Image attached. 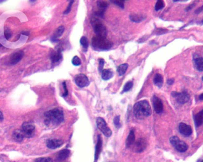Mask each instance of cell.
Instances as JSON below:
<instances>
[{
	"label": "cell",
	"mask_w": 203,
	"mask_h": 162,
	"mask_svg": "<svg viewBox=\"0 0 203 162\" xmlns=\"http://www.w3.org/2000/svg\"><path fill=\"white\" fill-rule=\"evenodd\" d=\"M72 64L75 66H79L81 65L82 61L79 58V57H78L77 56H75L72 59Z\"/></svg>",
	"instance_id": "cell-31"
},
{
	"label": "cell",
	"mask_w": 203,
	"mask_h": 162,
	"mask_svg": "<svg viewBox=\"0 0 203 162\" xmlns=\"http://www.w3.org/2000/svg\"></svg>",
	"instance_id": "cell-48"
},
{
	"label": "cell",
	"mask_w": 203,
	"mask_h": 162,
	"mask_svg": "<svg viewBox=\"0 0 203 162\" xmlns=\"http://www.w3.org/2000/svg\"><path fill=\"white\" fill-rule=\"evenodd\" d=\"M112 1L113 3H114L116 6H119L120 7L122 8L124 7V1L115 0V1Z\"/></svg>",
	"instance_id": "cell-34"
},
{
	"label": "cell",
	"mask_w": 203,
	"mask_h": 162,
	"mask_svg": "<svg viewBox=\"0 0 203 162\" xmlns=\"http://www.w3.org/2000/svg\"><path fill=\"white\" fill-rule=\"evenodd\" d=\"M193 6H194V4H192V5H191V6H189L188 7V8L186 9V11H189V10H191L192 8L194 7Z\"/></svg>",
	"instance_id": "cell-42"
},
{
	"label": "cell",
	"mask_w": 203,
	"mask_h": 162,
	"mask_svg": "<svg viewBox=\"0 0 203 162\" xmlns=\"http://www.w3.org/2000/svg\"><path fill=\"white\" fill-rule=\"evenodd\" d=\"M22 131L26 137L32 138L35 133V126L31 122H24L22 125Z\"/></svg>",
	"instance_id": "cell-8"
},
{
	"label": "cell",
	"mask_w": 203,
	"mask_h": 162,
	"mask_svg": "<svg viewBox=\"0 0 203 162\" xmlns=\"http://www.w3.org/2000/svg\"><path fill=\"white\" fill-rule=\"evenodd\" d=\"M80 44L83 46V51L84 52L87 51L88 46H89V42L87 37L83 36L80 39Z\"/></svg>",
	"instance_id": "cell-28"
},
{
	"label": "cell",
	"mask_w": 203,
	"mask_h": 162,
	"mask_svg": "<svg viewBox=\"0 0 203 162\" xmlns=\"http://www.w3.org/2000/svg\"><path fill=\"white\" fill-rule=\"evenodd\" d=\"M64 30H65V28L63 26H61L59 28H58L55 30L53 37H52L51 40H53V42H56L57 40H58V39L62 35L63 33L64 32Z\"/></svg>",
	"instance_id": "cell-19"
},
{
	"label": "cell",
	"mask_w": 203,
	"mask_h": 162,
	"mask_svg": "<svg viewBox=\"0 0 203 162\" xmlns=\"http://www.w3.org/2000/svg\"><path fill=\"white\" fill-rule=\"evenodd\" d=\"M113 73L110 70H103L102 71V78L104 80H108L112 78Z\"/></svg>",
	"instance_id": "cell-26"
},
{
	"label": "cell",
	"mask_w": 203,
	"mask_h": 162,
	"mask_svg": "<svg viewBox=\"0 0 203 162\" xmlns=\"http://www.w3.org/2000/svg\"><path fill=\"white\" fill-rule=\"evenodd\" d=\"M96 124L99 130L103 133L106 137H109L112 135V131L107 125L104 119L100 117L97 118Z\"/></svg>",
	"instance_id": "cell-6"
},
{
	"label": "cell",
	"mask_w": 203,
	"mask_h": 162,
	"mask_svg": "<svg viewBox=\"0 0 203 162\" xmlns=\"http://www.w3.org/2000/svg\"><path fill=\"white\" fill-rule=\"evenodd\" d=\"M99 71L100 72H101V73H102V71H103V68H104V64H105V61H104V59L100 58V59H99Z\"/></svg>",
	"instance_id": "cell-35"
},
{
	"label": "cell",
	"mask_w": 203,
	"mask_h": 162,
	"mask_svg": "<svg viewBox=\"0 0 203 162\" xmlns=\"http://www.w3.org/2000/svg\"><path fill=\"white\" fill-rule=\"evenodd\" d=\"M165 7V2L163 1H158L156 5H155V10L158 11L162 9H163Z\"/></svg>",
	"instance_id": "cell-30"
},
{
	"label": "cell",
	"mask_w": 203,
	"mask_h": 162,
	"mask_svg": "<svg viewBox=\"0 0 203 162\" xmlns=\"http://www.w3.org/2000/svg\"><path fill=\"white\" fill-rule=\"evenodd\" d=\"M173 83H174V80H173V79H169V80H167V83L169 84V85H172V84H173Z\"/></svg>",
	"instance_id": "cell-41"
},
{
	"label": "cell",
	"mask_w": 203,
	"mask_h": 162,
	"mask_svg": "<svg viewBox=\"0 0 203 162\" xmlns=\"http://www.w3.org/2000/svg\"><path fill=\"white\" fill-rule=\"evenodd\" d=\"M152 103L155 112L157 113H161L163 110V104L162 101L156 96H154L152 99Z\"/></svg>",
	"instance_id": "cell-11"
},
{
	"label": "cell",
	"mask_w": 203,
	"mask_h": 162,
	"mask_svg": "<svg viewBox=\"0 0 203 162\" xmlns=\"http://www.w3.org/2000/svg\"><path fill=\"white\" fill-rule=\"evenodd\" d=\"M62 144H63V141L62 140H57V139L49 140L46 143L47 147L51 149H55L60 147Z\"/></svg>",
	"instance_id": "cell-15"
},
{
	"label": "cell",
	"mask_w": 203,
	"mask_h": 162,
	"mask_svg": "<svg viewBox=\"0 0 203 162\" xmlns=\"http://www.w3.org/2000/svg\"><path fill=\"white\" fill-rule=\"evenodd\" d=\"M196 69L199 71H203V58L198 57L194 58Z\"/></svg>",
	"instance_id": "cell-21"
},
{
	"label": "cell",
	"mask_w": 203,
	"mask_h": 162,
	"mask_svg": "<svg viewBox=\"0 0 203 162\" xmlns=\"http://www.w3.org/2000/svg\"><path fill=\"white\" fill-rule=\"evenodd\" d=\"M91 23L93 30L97 36L106 37L107 36V29L103 23L97 18H93L91 20Z\"/></svg>",
	"instance_id": "cell-4"
},
{
	"label": "cell",
	"mask_w": 203,
	"mask_h": 162,
	"mask_svg": "<svg viewBox=\"0 0 203 162\" xmlns=\"http://www.w3.org/2000/svg\"><path fill=\"white\" fill-rule=\"evenodd\" d=\"M102 141L100 137V135H98V141H97V144L96 146V150H95V162L98 160L99 156L100 153L101 149H102Z\"/></svg>",
	"instance_id": "cell-23"
},
{
	"label": "cell",
	"mask_w": 203,
	"mask_h": 162,
	"mask_svg": "<svg viewBox=\"0 0 203 162\" xmlns=\"http://www.w3.org/2000/svg\"><path fill=\"white\" fill-rule=\"evenodd\" d=\"M1 46H2V45H1V44H0V47H1Z\"/></svg>",
	"instance_id": "cell-45"
},
{
	"label": "cell",
	"mask_w": 203,
	"mask_h": 162,
	"mask_svg": "<svg viewBox=\"0 0 203 162\" xmlns=\"http://www.w3.org/2000/svg\"><path fill=\"white\" fill-rule=\"evenodd\" d=\"M165 31V29H159L157 30V32H156V34L158 35H162V34H163L166 33V32H164Z\"/></svg>",
	"instance_id": "cell-40"
},
{
	"label": "cell",
	"mask_w": 203,
	"mask_h": 162,
	"mask_svg": "<svg viewBox=\"0 0 203 162\" xmlns=\"http://www.w3.org/2000/svg\"><path fill=\"white\" fill-rule=\"evenodd\" d=\"M170 142L177 151L184 153L188 150V145L184 141H180L176 136H173L170 139Z\"/></svg>",
	"instance_id": "cell-5"
},
{
	"label": "cell",
	"mask_w": 203,
	"mask_h": 162,
	"mask_svg": "<svg viewBox=\"0 0 203 162\" xmlns=\"http://www.w3.org/2000/svg\"><path fill=\"white\" fill-rule=\"evenodd\" d=\"M4 35H5V37L7 39H9L11 36V33L10 30L8 29H6L4 31Z\"/></svg>",
	"instance_id": "cell-38"
},
{
	"label": "cell",
	"mask_w": 203,
	"mask_h": 162,
	"mask_svg": "<svg viewBox=\"0 0 203 162\" xmlns=\"http://www.w3.org/2000/svg\"><path fill=\"white\" fill-rule=\"evenodd\" d=\"M171 95L173 97L175 98L176 102L180 104L187 103L190 98L189 95L187 91H183L181 93L173 92Z\"/></svg>",
	"instance_id": "cell-7"
},
{
	"label": "cell",
	"mask_w": 203,
	"mask_h": 162,
	"mask_svg": "<svg viewBox=\"0 0 203 162\" xmlns=\"http://www.w3.org/2000/svg\"><path fill=\"white\" fill-rule=\"evenodd\" d=\"M194 121L196 126H200L203 124V109L194 116Z\"/></svg>",
	"instance_id": "cell-24"
},
{
	"label": "cell",
	"mask_w": 203,
	"mask_h": 162,
	"mask_svg": "<svg viewBox=\"0 0 203 162\" xmlns=\"http://www.w3.org/2000/svg\"><path fill=\"white\" fill-rule=\"evenodd\" d=\"M74 1H70V2L69 5L68 6L66 10L64 11V14L66 15V14H68V13H69L70 12V11H71V6H72V4H73Z\"/></svg>",
	"instance_id": "cell-37"
},
{
	"label": "cell",
	"mask_w": 203,
	"mask_h": 162,
	"mask_svg": "<svg viewBox=\"0 0 203 162\" xmlns=\"http://www.w3.org/2000/svg\"><path fill=\"white\" fill-rule=\"evenodd\" d=\"M202 80H203V77H202Z\"/></svg>",
	"instance_id": "cell-46"
},
{
	"label": "cell",
	"mask_w": 203,
	"mask_h": 162,
	"mask_svg": "<svg viewBox=\"0 0 203 162\" xmlns=\"http://www.w3.org/2000/svg\"><path fill=\"white\" fill-rule=\"evenodd\" d=\"M35 162H53V160L49 157H41L36 159Z\"/></svg>",
	"instance_id": "cell-33"
},
{
	"label": "cell",
	"mask_w": 203,
	"mask_h": 162,
	"mask_svg": "<svg viewBox=\"0 0 203 162\" xmlns=\"http://www.w3.org/2000/svg\"><path fill=\"white\" fill-rule=\"evenodd\" d=\"M62 58V55L61 53V50L58 49L55 51L53 52L51 55V59L53 64L59 62Z\"/></svg>",
	"instance_id": "cell-16"
},
{
	"label": "cell",
	"mask_w": 203,
	"mask_h": 162,
	"mask_svg": "<svg viewBox=\"0 0 203 162\" xmlns=\"http://www.w3.org/2000/svg\"><path fill=\"white\" fill-rule=\"evenodd\" d=\"M4 119V117H3V115L2 113V112L0 111V121H2Z\"/></svg>",
	"instance_id": "cell-43"
},
{
	"label": "cell",
	"mask_w": 203,
	"mask_h": 162,
	"mask_svg": "<svg viewBox=\"0 0 203 162\" xmlns=\"http://www.w3.org/2000/svg\"><path fill=\"white\" fill-rule=\"evenodd\" d=\"M179 131L183 135L188 137L191 135L192 133V130L191 126L185 123H180L179 125Z\"/></svg>",
	"instance_id": "cell-13"
},
{
	"label": "cell",
	"mask_w": 203,
	"mask_h": 162,
	"mask_svg": "<svg viewBox=\"0 0 203 162\" xmlns=\"http://www.w3.org/2000/svg\"><path fill=\"white\" fill-rule=\"evenodd\" d=\"M128 68V64H121L120 66H118V69H117V72L119 74V75L120 76H122V75H124V74H125Z\"/></svg>",
	"instance_id": "cell-27"
},
{
	"label": "cell",
	"mask_w": 203,
	"mask_h": 162,
	"mask_svg": "<svg viewBox=\"0 0 203 162\" xmlns=\"http://www.w3.org/2000/svg\"><path fill=\"white\" fill-rule=\"evenodd\" d=\"M45 123L48 126H55L60 125L64 120V114L63 111L57 108L47 111L44 113Z\"/></svg>",
	"instance_id": "cell-1"
},
{
	"label": "cell",
	"mask_w": 203,
	"mask_h": 162,
	"mask_svg": "<svg viewBox=\"0 0 203 162\" xmlns=\"http://www.w3.org/2000/svg\"><path fill=\"white\" fill-rule=\"evenodd\" d=\"M62 85H63V88H64V93L62 95V97H66L68 95V91L67 88V85H66V81H64L63 82Z\"/></svg>",
	"instance_id": "cell-36"
},
{
	"label": "cell",
	"mask_w": 203,
	"mask_h": 162,
	"mask_svg": "<svg viewBox=\"0 0 203 162\" xmlns=\"http://www.w3.org/2000/svg\"><path fill=\"white\" fill-rule=\"evenodd\" d=\"M129 19L133 22H143V20H145L146 15H142V14L133 13V14L129 15Z\"/></svg>",
	"instance_id": "cell-17"
},
{
	"label": "cell",
	"mask_w": 203,
	"mask_h": 162,
	"mask_svg": "<svg viewBox=\"0 0 203 162\" xmlns=\"http://www.w3.org/2000/svg\"><path fill=\"white\" fill-rule=\"evenodd\" d=\"M203 11V6H202L201 7L198 8L197 10H196L195 13L196 14H200L201 13V12Z\"/></svg>",
	"instance_id": "cell-39"
},
{
	"label": "cell",
	"mask_w": 203,
	"mask_h": 162,
	"mask_svg": "<svg viewBox=\"0 0 203 162\" xmlns=\"http://www.w3.org/2000/svg\"><path fill=\"white\" fill-rule=\"evenodd\" d=\"M135 143V133L133 130H131L129 134L128 135V137L126 140V147L128 148L133 146Z\"/></svg>",
	"instance_id": "cell-18"
},
{
	"label": "cell",
	"mask_w": 203,
	"mask_h": 162,
	"mask_svg": "<svg viewBox=\"0 0 203 162\" xmlns=\"http://www.w3.org/2000/svg\"></svg>",
	"instance_id": "cell-49"
},
{
	"label": "cell",
	"mask_w": 203,
	"mask_h": 162,
	"mask_svg": "<svg viewBox=\"0 0 203 162\" xmlns=\"http://www.w3.org/2000/svg\"><path fill=\"white\" fill-rule=\"evenodd\" d=\"M75 84L77 86L80 88L88 86L89 85V80L86 75L84 74H79L76 75L75 77Z\"/></svg>",
	"instance_id": "cell-9"
},
{
	"label": "cell",
	"mask_w": 203,
	"mask_h": 162,
	"mask_svg": "<svg viewBox=\"0 0 203 162\" xmlns=\"http://www.w3.org/2000/svg\"><path fill=\"white\" fill-rule=\"evenodd\" d=\"M154 84L158 87L159 88H161L163 84V78L162 75L160 74H156L154 77Z\"/></svg>",
	"instance_id": "cell-25"
},
{
	"label": "cell",
	"mask_w": 203,
	"mask_h": 162,
	"mask_svg": "<svg viewBox=\"0 0 203 162\" xmlns=\"http://www.w3.org/2000/svg\"><path fill=\"white\" fill-rule=\"evenodd\" d=\"M202 24H203V21H202Z\"/></svg>",
	"instance_id": "cell-47"
},
{
	"label": "cell",
	"mask_w": 203,
	"mask_h": 162,
	"mask_svg": "<svg viewBox=\"0 0 203 162\" xmlns=\"http://www.w3.org/2000/svg\"><path fill=\"white\" fill-rule=\"evenodd\" d=\"M13 139L17 142H22L24 140L25 135L22 130H17L13 133Z\"/></svg>",
	"instance_id": "cell-22"
},
{
	"label": "cell",
	"mask_w": 203,
	"mask_h": 162,
	"mask_svg": "<svg viewBox=\"0 0 203 162\" xmlns=\"http://www.w3.org/2000/svg\"><path fill=\"white\" fill-rule=\"evenodd\" d=\"M134 151L136 153H141L147 147V141L144 139H139L134 144Z\"/></svg>",
	"instance_id": "cell-10"
},
{
	"label": "cell",
	"mask_w": 203,
	"mask_h": 162,
	"mask_svg": "<svg viewBox=\"0 0 203 162\" xmlns=\"http://www.w3.org/2000/svg\"><path fill=\"white\" fill-rule=\"evenodd\" d=\"M133 86V82L132 81H129L125 84L122 92L125 93V92H127L129 90H130Z\"/></svg>",
	"instance_id": "cell-29"
},
{
	"label": "cell",
	"mask_w": 203,
	"mask_h": 162,
	"mask_svg": "<svg viewBox=\"0 0 203 162\" xmlns=\"http://www.w3.org/2000/svg\"><path fill=\"white\" fill-rule=\"evenodd\" d=\"M199 99L201 100H203V93L199 96Z\"/></svg>",
	"instance_id": "cell-44"
},
{
	"label": "cell",
	"mask_w": 203,
	"mask_h": 162,
	"mask_svg": "<svg viewBox=\"0 0 203 162\" xmlns=\"http://www.w3.org/2000/svg\"><path fill=\"white\" fill-rule=\"evenodd\" d=\"M23 55H24V53L22 51H19L16 52L15 53H13L10 57V64L12 65L16 64L22 59Z\"/></svg>",
	"instance_id": "cell-14"
},
{
	"label": "cell",
	"mask_w": 203,
	"mask_h": 162,
	"mask_svg": "<svg viewBox=\"0 0 203 162\" xmlns=\"http://www.w3.org/2000/svg\"><path fill=\"white\" fill-rule=\"evenodd\" d=\"M133 113L135 117L138 119H142L150 116L151 109L149 102L143 100L137 102L133 107Z\"/></svg>",
	"instance_id": "cell-2"
},
{
	"label": "cell",
	"mask_w": 203,
	"mask_h": 162,
	"mask_svg": "<svg viewBox=\"0 0 203 162\" xmlns=\"http://www.w3.org/2000/svg\"><path fill=\"white\" fill-rule=\"evenodd\" d=\"M91 45L94 50L98 51H108L113 46L112 42L106 37L95 36L91 39Z\"/></svg>",
	"instance_id": "cell-3"
},
{
	"label": "cell",
	"mask_w": 203,
	"mask_h": 162,
	"mask_svg": "<svg viewBox=\"0 0 203 162\" xmlns=\"http://www.w3.org/2000/svg\"><path fill=\"white\" fill-rule=\"evenodd\" d=\"M113 122H114V124H115V126L117 128H120L121 126V123H120V117L118 115V116H116L115 117V118H114V120H113Z\"/></svg>",
	"instance_id": "cell-32"
},
{
	"label": "cell",
	"mask_w": 203,
	"mask_h": 162,
	"mask_svg": "<svg viewBox=\"0 0 203 162\" xmlns=\"http://www.w3.org/2000/svg\"><path fill=\"white\" fill-rule=\"evenodd\" d=\"M97 5L99 7V11L95 13V15L97 17L104 18L105 11L108 6V4L105 1H98Z\"/></svg>",
	"instance_id": "cell-12"
},
{
	"label": "cell",
	"mask_w": 203,
	"mask_h": 162,
	"mask_svg": "<svg viewBox=\"0 0 203 162\" xmlns=\"http://www.w3.org/2000/svg\"><path fill=\"white\" fill-rule=\"evenodd\" d=\"M70 151L69 150L65 149V150H61L60 152L58 153L57 159L58 161L61 162L68 158V156H70Z\"/></svg>",
	"instance_id": "cell-20"
}]
</instances>
